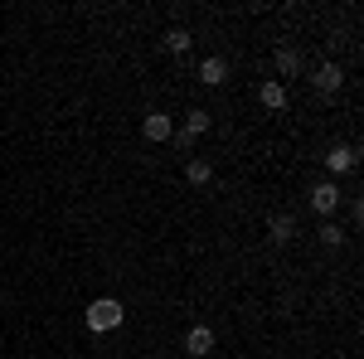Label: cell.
Returning a JSON list of instances; mask_svg holds the SVG:
<instances>
[{
  "instance_id": "cell-6",
  "label": "cell",
  "mask_w": 364,
  "mask_h": 359,
  "mask_svg": "<svg viewBox=\"0 0 364 359\" xmlns=\"http://www.w3.org/2000/svg\"><path fill=\"white\" fill-rule=\"evenodd\" d=\"M355 156H360L355 146H331V151H326V170H331V180L345 175V170H355Z\"/></svg>"
},
{
  "instance_id": "cell-4",
  "label": "cell",
  "mask_w": 364,
  "mask_h": 359,
  "mask_svg": "<svg viewBox=\"0 0 364 359\" xmlns=\"http://www.w3.org/2000/svg\"><path fill=\"white\" fill-rule=\"evenodd\" d=\"M214 345H219V340H214V331H209V326H195V331L185 335V355H190V359L214 355Z\"/></svg>"
},
{
  "instance_id": "cell-2",
  "label": "cell",
  "mask_w": 364,
  "mask_h": 359,
  "mask_svg": "<svg viewBox=\"0 0 364 359\" xmlns=\"http://www.w3.org/2000/svg\"><path fill=\"white\" fill-rule=\"evenodd\" d=\"M340 199H345V194H340L336 180H321V185L311 190V209H316V214H336V204H340Z\"/></svg>"
},
{
  "instance_id": "cell-3",
  "label": "cell",
  "mask_w": 364,
  "mask_h": 359,
  "mask_svg": "<svg viewBox=\"0 0 364 359\" xmlns=\"http://www.w3.org/2000/svg\"><path fill=\"white\" fill-rule=\"evenodd\" d=\"M311 83H316V92H321V97H336L340 83H345V73H340V63H321V68L311 73Z\"/></svg>"
},
{
  "instance_id": "cell-10",
  "label": "cell",
  "mask_w": 364,
  "mask_h": 359,
  "mask_svg": "<svg viewBox=\"0 0 364 359\" xmlns=\"http://www.w3.org/2000/svg\"><path fill=\"white\" fill-rule=\"evenodd\" d=\"M185 180H190V185H209V180H214V161H204V156H195V161L185 166Z\"/></svg>"
},
{
  "instance_id": "cell-7",
  "label": "cell",
  "mask_w": 364,
  "mask_h": 359,
  "mask_svg": "<svg viewBox=\"0 0 364 359\" xmlns=\"http://www.w3.org/2000/svg\"><path fill=\"white\" fill-rule=\"evenodd\" d=\"M267 233H272V243H291L296 238V219L291 214H272L267 219Z\"/></svg>"
},
{
  "instance_id": "cell-13",
  "label": "cell",
  "mask_w": 364,
  "mask_h": 359,
  "mask_svg": "<svg viewBox=\"0 0 364 359\" xmlns=\"http://www.w3.org/2000/svg\"><path fill=\"white\" fill-rule=\"evenodd\" d=\"M190 44H195V39H190V29H170V34H166V49H170V54H185Z\"/></svg>"
},
{
  "instance_id": "cell-9",
  "label": "cell",
  "mask_w": 364,
  "mask_h": 359,
  "mask_svg": "<svg viewBox=\"0 0 364 359\" xmlns=\"http://www.w3.org/2000/svg\"><path fill=\"white\" fill-rule=\"evenodd\" d=\"M209 127H214V117H209L204 107H190V112H185V136H204Z\"/></svg>"
},
{
  "instance_id": "cell-12",
  "label": "cell",
  "mask_w": 364,
  "mask_h": 359,
  "mask_svg": "<svg viewBox=\"0 0 364 359\" xmlns=\"http://www.w3.org/2000/svg\"><path fill=\"white\" fill-rule=\"evenodd\" d=\"M277 68L291 78V73H301V68H306V58L296 54V49H277Z\"/></svg>"
},
{
  "instance_id": "cell-14",
  "label": "cell",
  "mask_w": 364,
  "mask_h": 359,
  "mask_svg": "<svg viewBox=\"0 0 364 359\" xmlns=\"http://www.w3.org/2000/svg\"><path fill=\"white\" fill-rule=\"evenodd\" d=\"M321 243H326V248H340V243H345V233H340L336 223H321Z\"/></svg>"
},
{
  "instance_id": "cell-8",
  "label": "cell",
  "mask_w": 364,
  "mask_h": 359,
  "mask_svg": "<svg viewBox=\"0 0 364 359\" xmlns=\"http://www.w3.org/2000/svg\"><path fill=\"white\" fill-rule=\"evenodd\" d=\"M199 83H209V87L228 83V63L224 58H204V63H199Z\"/></svg>"
},
{
  "instance_id": "cell-5",
  "label": "cell",
  "mask_w": 364,
  "mask_h": 359,
  "mask_svg": "<svg viewBox=\"0 0 364 359\" xmlns=\"http://www.w3.org/2000/svg\"><path fill=\"white\" fill-rule=\"evenodd\" d=\"M141 132H146V141H170V136H175V122H170L166 112H146Z\"/></svg>"
},
{
  "instance_id": "cell-11",
  "label": "cell",
  "mask_w": 364,
  "mask_h": 359,
  "mask_svg": "<svg viewBox=\"0 0 364 359\" xmlns=\"http://www.w3.org/2000/svg\"><path fill=\"white\" fill-rule=\"evenodd\" d=\"M257 97H262V107H272V112L287 107V87H282V83H262V92H257Z\"/></svg>"
},
{
  "instance_id": "cell-1",
  "label": "cell",
  "mask_w": 364,
  "mask_h": 359,
  "mask_svg": "<svg viewBox=\"0 0 364 359\" xmlns=\"http://www.w3.org/2000/svg\"><path fill=\"white\" fill-rule=\"evenodd\" d=\"M122 301H112V296H102V301H92L87 306V331H97V335H107V331H117L122 326Z\"/></svg>"
}]
</instances>
